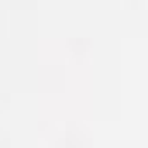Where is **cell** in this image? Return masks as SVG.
<instances>
[]
</instances>
